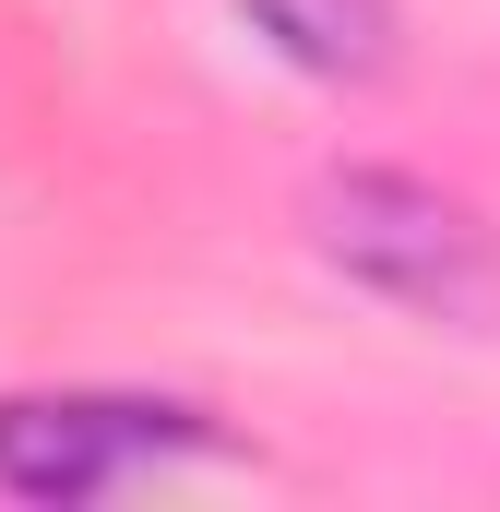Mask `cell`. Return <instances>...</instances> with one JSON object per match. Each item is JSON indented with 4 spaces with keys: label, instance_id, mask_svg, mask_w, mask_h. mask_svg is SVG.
Returning a JSON list of instances; mask_svg holds the SVG:
<instances>
[{
    "label": "cell",
    "instance_id": "obj_1",
    "mask_svg": "<svg viewBox=\"0 0 500 512\" xmlns=\"http://www.w3.org/2000/svg\"><path fill=\"white\" fill-rule=\"evenodd\" d=\"M310 215H322L334 274H358L393 310L465 322V310L500 298V239L477 227V203H453V191H429V179H405V167H346Z\"/></svg>",
    "mask_w": 500,
    "mask_h": 512
},
{
    "label": "cell",
    "instance_id": "obj_2",
    "mask_svg": "<svg viewBox=\"0 0 500 512\" xmlns=\"http://www.w3.org/2000/svg\"><path fill=\"white\" fill-rule=\"evenodd\" d=\"M167 441H191V417L143 405V393H12L0 405V489L12 501H96L108 477H131Z\"/></svg>",
    "mask_w": 500,
    "mask_h": 512
},
{
    "label": "cell",
    "instance_id": "obj_3",
    "mask_svg": "<svg viewBox=\"0 0 500 512\" xmlns=\"http://www.w3.org/2000/svg\"><path fill=\"white\" fill-rule=\"evenodd\" d=\"M239 12H250L262 48H286V60L322 72V84L393 72V0H239Z\"/></svg>",
    "mask_w": 500,
    "mask_h": 512
}]
</instances>
